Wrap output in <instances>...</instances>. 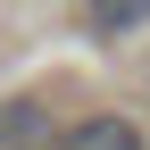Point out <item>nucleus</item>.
Segmentation results:
<instances>
[{"instance_id": "obj_1", "label": "nucleus", "mask_w": 150, "mask_h": 150, "mask_svg": "<svg viewBox=\"0 0 150 150\" xmlns=\"http://www.w3.org/2000/svg\"><path fill=\"white\" fill-rule=\"evenodd\" d=\"M50 150H142V125L134 117H83L67 134H50Z\"/></svg>"}, {"instance_id": "obj_2", "label": "nucleus", "mask_w": 150, "mask_h": 150, "mask_svg": "<svg viewBox=\"0 0 150 150\" xmlns=\"http://www.w3.org/2000/svg\"><path fill=\"white\" fill-rule=\"evenodd\" d=\"M83 17H92V33H134L150 25V0H83Z\"/></svg>"}]
</instances>
